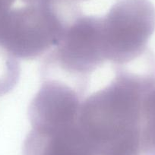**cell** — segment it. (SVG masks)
Here are the masks:
<instances>
[{
    "label": "cell",
    "mask_w": 155,
    "mask_h": 155,
    "mask_svg": "<svg viewBox=\"0 0 155 155\" xmlns=\"http://www.w3.org/2000/svg\"><path fill=\"white\" fill-rule=\"evenodd\" d=\"M141 141L144 155L155 154V78L143 97Z\"/></svg>",
    "instance_id": "5"
},
{
    "label": "cell",
    "mask_w": 155,
    "mask_h": 155,
    "mask_svg": "<svg viewBox=\"0 0 155 155\" xmlns=\"http://www.w3.org/2000/svg\"><path fill=\"white\" fill-rule=\"evenodd\" d=\"M81 14L75 2L12 8L2 30L0 46L18 59H37L59 44L68 25Z\"/></svg>",
    "instance_id": "2"
},
{
    "label": "cell",
    "mask_w": 155,
    "mask_h": 155,
    "mask_svg": "<svg viewBox=\"0 0 155 155\" xmlns=\"http://www.w3.org/2000/svg\"><path fill=\"white\" fill-rule=\"evenodd\" d=\"M15 0H0V39L5 21Z\"/></svg>",
    "instance_id": "6"
},
{
    "label": "cell",
    "mask_w": 155,
    "mask_h": 155,
    "mask_svg": "<svg viewBox=\"0 0 155 155\" xmlns=\"http://www.w3.org/2000/svg\"><path fill=\"white\" fill-rule=\"evenodd\" d=\"M74 2H76V1H82V0H72Z\"/></svg>",
    "instance_id": "8"
},
{
    "label": "cell",
    "mask_w": 155,
    "mask_h": 155,
    "mask_svg": "<svg viewBox=\"0 0 155 155\" xmlns=\"http://www.w3.org/2000/svg\"><path fill=\"white\" fill-rule=\"evenodd\" d=\"M135 65L113 67L110 84L81 103L78 123L95 155H144L142 101L155 68Z\"/></svg>",
    "instance_id": "1"
},
{
    "label": "cell",
    "mask_w": 155,
    "mask_h": 155,
    "mask_svg": "<svg viewBox=\"0 0 155 155\" xmlns=\"http://www.w3.org/2000/svg\"><path fill=\"white\" fill-rule=\"evenodd\" d=\"M155 31V7L150 0H118L104 17L100 32L104 56L113 67L124 66L150 54Z\"/></svg>",
    "instance_id": "3"
},
{
    "label": "cell",
    "mask_w": 155,
    "mask_h": 155,
    "mask_svg": "<svg viewBox=\"0 0 155 155\" xmlns=\"http://www.w3.org/2000/svg\"><path fill=\"white\" fill-rule=\"evenodd\" d=\"M21 1L25 5H60L74 2L72 0H21Z\"/></svg>",
    "instance_id": "7"
},
{
    "label": "cell",
    "mask_w": 155,
    "mask_h": 155,
    "mask_svg": "<svg viewBox=\"0 0 155 155\" xmlns=\"http://www.w3.org/2000/svg\"><path fill=\"white\" fill-rule=\"evenodd\" d=\"M153 155H155V154H153Z\"/></svg>",
    "instance_id": "9"
},
{
    "label": "cell",
    "mask_w": 155,
    "mask_h": 155,
    "mask_svg": "<svg viewBox=\"0 0 155 155\" xmlns=\"http://www.w3.org/2000/svg\"><path fill=\"white\" fill-rule=\"evenodd\" d=\"M23 155H95L78 121L31 128L24 142Z\"/></svg>",
    "instance_id": "4"
}]
</instances>
